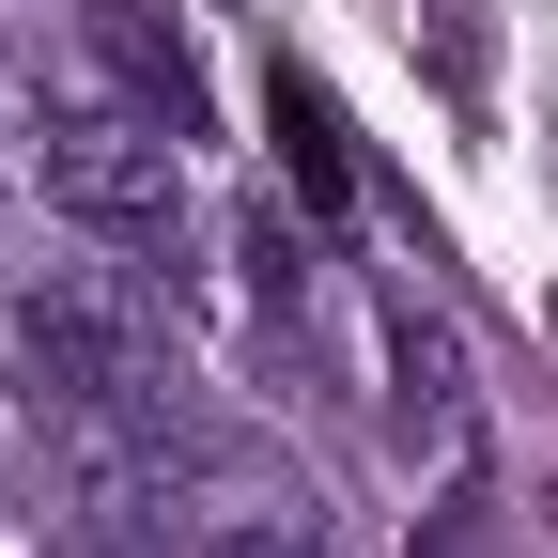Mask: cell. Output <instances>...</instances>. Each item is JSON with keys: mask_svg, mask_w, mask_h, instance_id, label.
<instances>
[{"mask_svg": "<svg viewBox=\"0 0 558 558\" xmlns=\"http://www.w3.org/2000/svg\"><path fill=\"white\" fill-rule=\"evenodd\" d=\"M388 418H403V435H465V341L435 326V311H418V295H388Z\"/></svg>", "mask_w": 558, "mask_h": 558, "instance_id": "3", "label": "cell"}, {"mask_svg": "<svg viewBox=\"0 0 558 558\" xmlns=\"http://www.w3.org/2000/svg\"><path fill=\"white\" fill-rule=\"evenodd\" d=\"M16 341H32L47 403H171L156 388V295L109 279V264H32L16 279Z\"/></svg>", "mask_w": 558, "mask_h": 558, "instance_id": "2", "label": "cell"}, {"mask_svg": "<svg viewBox=\"0 0 558 558\" xmlns=\"http://www.w3.org/2000/svg\"><path fill=\"white\" fill-rule=\"evenodd\" d=\"M264 109H279V156H295V186H311V202H341V186H357V171H341V109L295 78V62H279V94H264Z\"/></svg>", "mask_w": 558, "mask_h": 558, "instance_id": "5", "label": "cell"}, {"mask_svg": "<svg viewBox=\"0 0 558 558\" xmlns=\"http://www.w3.org/2000/svg\"><path fill=\"white\" fill-rule=\"evenodd\" d=\"M16 186H32V140H0V233H16Z\"/></svg>", "mask_w": 558, "mask_h": 558, "instance_id": "7", "label": "cell"}, {"mask_svg": "<svg viewBox=\"0 0 558 558\" xmlns=\"http://www.w3.org/2000/svg\"><path fill=\"white\" fill-rule=\"evenodd\" d=\"M186 558H341V543L311 527V497H218Z\"/></svg>", "mask_w": 558, "mask_h": 558, "instance_id": "4", "label": "cell"}, {"mask_svg": "<svg viewBox=\"0 0 558 558\" xmlns=\"http://www.w3.org/2000/svg\"><path fill=\"white\" fill-rule=\"evenodd\" d=\"M543 341H558V295H543Z\"/></svg>", "mask_w": 558, "mask_h": 558, "instance_id": "8", "label": "cell"}, {"mask_svg": "<svg viewBox=\"0 0 558 558\" xmlns=\"http://www.w3.org/2000/svg\"><path fill=\"white\" fill-rule=\"evenodd\" d=\"M32 186L78 233L171 264V233H186V124L156 94H124L109 47H32Z\"/></svg>", "mask_w": 558, "mask_h": 558, "instance_id": "1", "label": "cell"}, {"mask_svg": "<svg viewBox=\"0 0 558 558\" xmlns=\"http://www.w3.org/2000/svg\"><path fill=\"white\" fill-rule=\"evenodd\" d=\"M418 558H512V512H497V481H450V497L418 512Z\"/></svg>", "mask_w": 558, "mask_h": 558, "instance_id": "6", "label": "cell"}]
</instances>
